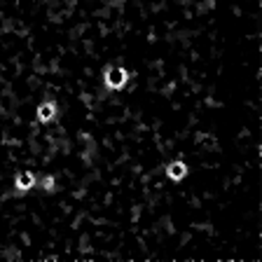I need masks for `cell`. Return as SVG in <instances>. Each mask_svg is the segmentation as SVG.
<instances>
[{
	"label": "cell",
	"instance_id": "obj_5",
	"mask_svg": "<svg viewBox=\"0 0 262 262\" xmlns=\"http://www.w3.org/2000/svg\"><path fill=\"white\" fill-rule=\"evenodd\" d=\"M42 190H45V192H54V190H56V178H54V176H45V178H42Z\"/></svg>",
	"mask_w": 262,
	"mask_h": 262
},
{
	"label": "cell",
	"instance_id": "obj_2",
	"mask_svg": "<svg viewBox=\"0 0 262 262\" xmlns=\"http://www.w3.org/2000/svg\"><path fill=\"white\" fill-rule=\"evenodd\" d=\"M35 185V176L28 173V171H21V173H17V178H14V190L17 192H28V190H33Z\"/></svg>",
	"mask_w": 262,
	"mask_h": 262
},
{
	"label": "cell",
	"instance_id": "obj_4",
	"mask_svg": "<svg viewBox=\"0 0 262 262\" xmlns=\"http://www.w3.org/2000/svg\"><path fill=\"white\" fill-rule=\"evenodd\" d=\"M56 117V103L54 101H45L38 106V120L40 122H49Z\"/></svg>",
	"mask_w": 262,
	"mask_h": 262
},
{
	"label": "cell",
	"instance_id": "obj_6",
	"mask_svg": "<svg viewBox=\"0 0 262 262\" xmlns=\"http://www.w3.org/2000/svg\"><path fill=\"white\" fill-rule=\"evenodd\" d=\"M0 178H3V176H0Z\"/></svg>",
	"mask_w": 262,
	"mask_h": 262
},
{
	"label": "cell",
	"instance_id": "obj_1",
	"mask_svg": "<svg viewBox=\"0 0 262 262\" xmlns=\"http://www.w3.org/2000/svg\"><path fill=\"white\" fill-rule=\"evenodd\" d=\"M129 80V73L122 66H110L106 68V84L108 89H122Z\"/></svg>",
	"mask_w": 262,
	"mask_h": 262
},
{
	"label": "cell",
	"instance_id": "obj_3",
	"mask_svg": "<svg viewBox=\"0 0 262 262\" xmlns=\"http://www.w3.org/2000/svg\"><path fill=\"white\" fill-rule=\"evenodd\" d=\"M166 176L171 178V181H183V178L188 176V164H185V161H181V159L171 161V164L166 166Z\"/></svg>",
	"mask_w": 262,
	"mask_h": 262
}]
</instances>
